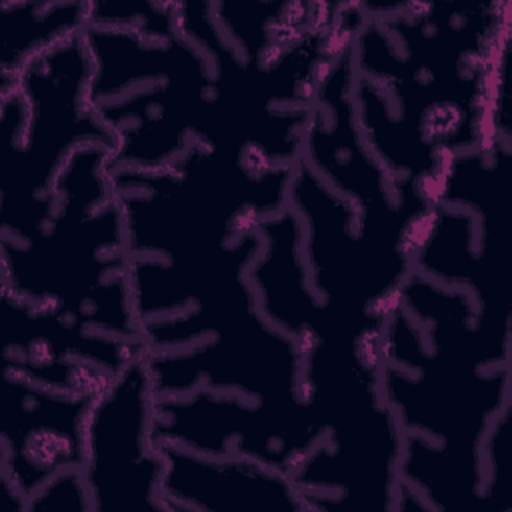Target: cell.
Returning a JSON list of instances; mask_svg holds the SVG:
<instances>
[{
	"instance_id": "cell-2",
	"label": "cell",
	"mask_w": 512,
	"mask_h": 512,
	"mask_svg": "<svg viewBox=\"0 0 512 512\" xmlns=\"http://www.w3.org/2000/svg\"><path fill=\"white\" fill-rule=\"evenodd\" d=\"M92 62L82 32L34 56L2 94V236L28 240L54 202L70 156L86 144L114 148L88 88Z\"/></svg>"
},
{
	"instance_id": "cell-4",
	"label": "cell",
	"mask_w": 512,
	"mask_h": 512,
	"mask_svg": "<svg viewBox=\"0 0 512 512\" xmlns=\"http://www.w3.org/2000/svg\"><path fill=\"white\" fill-rule=\"evenodd\" d=\"M4 372L2 492L10 510H26L28 498L50 478L82 468L84 420L94 396L40 386Z\"/></svg>"
},
{
	"instance_id": "cell-5",
	"label": "cell",
	"mask_w": 512,
	"mask_h": 512,
	"mask_svg": "<svg viewBox=\"0 0 512 512\" xmlns=\"http://www.w3.org/2000/svg\"><path fill=\"white\" fill-rule=\"evenodd\" d=\"M164 458L162 496L168 510L208 508L224 512L306 510L292 478L238 454L208 456L158 442Z\"/></svg>"
},
{
	"instance_id": "cell-1",
	"label": "cell",
	"mask_w": 512,
	"mask_h": 512,
	"mask_svg": "<svg viewBox=\"0 0 512 512\" xmlns=\"http://www.w3.org/2000/svg\"><path fill=\"white\" fill-rule=\"evenodd\" d=\"M128 258L110 148L86 144L60 172L44 226L28 240L2 236V288L80 330L144 346Z\"/></svg>"
},
{
	"instance_id": "cell-6",
	"label": "cell",
	"mask_w": 512,
	"mask_h": 512,
	"mask_svg": "<svg viewBox=\"0 0 512 512\" xmlns=\"http://www.w3.org/2000/svg\"><path fill=\"white\" fill-rule=\"evenodd\" d=\"M88 2H2L0 90L38 54L82 32Z\"/></svg>"
},
{
	"instance_id": "cell-3",
	"label": "cell",
	"mask_w": 512,
	"mask_h": 512,
	"mask_svg": "<svg viewBox=\"0 0 512 512\" xmlns=\"http://www.w3.org/2000/svg\"><path fill=\"white\" fill-rule=\"evenodd\" d=\"M154 410L156 392L144 352L94 394L82 456L92 510H168Z\"/></svg>"
},
{
	"instance_id": "cell-7",
	"label": "cell",
	"mask_w": 512,
	"mask_h": 512,
	"mask_svg": "<svg viewBox=\"0 0 512 512\" xmlns=\"http://www.w3.org/2000/svg\"><path fill=\"white\" fill-rule=\"evenodd\" d=\"M26 510H92L82 468H70L50 478L28 498Z\"/></svg>"
}]
</instances>
